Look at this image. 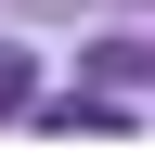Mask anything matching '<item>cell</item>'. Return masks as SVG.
<instances>
[{
    "label": "cell",
    "instance_id": "6da1fadb",
    "mask_svg": "<svg viewBox=\"0 0 155 155\" xmlns=\"http://www.w3.org/2000/svg\"><path fill=\"white\" fill-rule=\"evenodd\" d=\"M26 91H39V65H26V52H0V116L26 104Z\"/></svg>",
    "mask_w": 155,
    "mask_h": 155
}]
</instances>
